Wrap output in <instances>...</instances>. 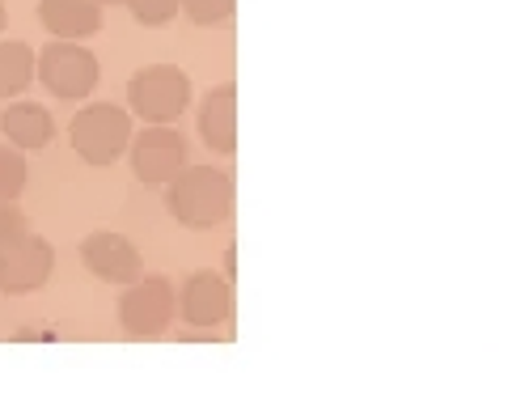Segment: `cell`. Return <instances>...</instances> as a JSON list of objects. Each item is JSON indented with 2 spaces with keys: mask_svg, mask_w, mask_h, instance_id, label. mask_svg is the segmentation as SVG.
<instances>
[{
  "mask_svg": "<svg viewBox=\"0 0 512 394\" xmlns=\"http://www.w3.org/2000/svg\"><path fill=\"white\" fill-rule=\"evenodd\" d=\"M166 204L178 225L187 229H216L233 217V178L216 166H187L166 183Z\"/></svg>",
  "mask_w": 512,
  "mask_h": 394,
  "instance_id": "1",
  "label": "cell"
},
{
  "mask_svg": "<svg viewBox=\"0 0 512 394\" xmlns=\"http://www.w3.org/2000/svg\"><path fill=\"white\" fill-rule=\"evenodd\" d=\"M68 140L85 166H115L132 149V111L115 102H89L85 111L72 115Z\"/></svg>",
  "mask_w": 512,
  "mask_h": 394,
  "instance_id": "2",
  "label": "cell"
},
{
  "mask_svg": "<svg viewBox=\"0 0 512 394\" xmlns=\"http://www.w3.org/2000/svg\"><path fill=\"white\" fill-rule=\"evenodd\" d=\"M191 106V77L178 64H149L127 81V111L144 123H174Z\"/></svg>",
  "mask_w": 512,
  "mask_h": 394,
  "instance_id": "3",
  "label": "cell"
},
{
  "mask_svg": "<svg viewBox=\"0 0 512 394\" xmlns=\"http://www.w3.org/2000/svg\"><path fill=\"white\" fill-rule=\"evenodd\" d=\"M178 314V293L166 276H140L123 284L119 297V327L132 339H161Z\"/></svg>",
  "mask_w": 512,
  "mask_h": 394,
  "instance_id": "4",
  "label": "cell"
},
{
  "mask_svg": "<svg viewBox=\"0 0 512 394\" xmlns=\"http://www.w3.org/2000/svg\"><path fill=\"white\" fill-rule=\"evenodd\" d=\"M39 81L51 98L60 102H81L98 89L102 81V68H98V56L81 43H68V39H56L39 51Z\"/></svg>",
  "mask_w": 512,
  "mask_h": 394,
  "instance_id": "5",
  "label": "cell"
},
{
  "mask_svg": "<svg viewBox=\"0 0 512 394\" xmlns=\"http://www.w3.org/2000/svg\"><path fill=\"white\" fill-rule=\"evenodd\" d=\"M127 157H132V174L140 183L157 187L187 170V140H182L170 123H149L140 136H132Z\"/></svg>",
  "mask_w": 512,
  "mask_h": 394,
  "instance_id": "6",
  "label": "cell"
},
{
  "mask_svg": "<svg viewBox=\"0 0 512 394\" xmlns=\"http://www.w3.org/2000/svg\"><path fill=\"white\" fill-rule=\"evenodd\" d=\"M56 272V250L47 238L26 234L13 246H0V293L5 297H26L39 293Z\"/></svg>",
  "mask_w": 512,
  "mask_h": 394,
  "instance_id": "7",
  "label": "cell"
},
{
  "mask_svg": "<svg viewBox=\"0 0 512 394\" xmlns=\"http://www.w3.org/2000/svg\"><path fill=\"white\" fill-rule=\"evenodd\" d=\"M233 314V289L221 272H191L178 293V318L187 327L212 331Z\"/></svg>",
  "mask_w": 512,
  "mask_h": 394,
  "instance_id": "8",
  "label": "cell"
},
{
  "mask_svg": "<svg viewBox=\"0 0 512 394\" xmlns=\"http://www.w3.org/2000/svg\"><path fill=\"white\" fill-rule=\"evenodd\" d=\"M81 263L106 284H132L144 272L140 250L123 234H111V229H98V234H89L81 242Z\"/></svg>",
  "mask_w": 512,
  "mask_h": 394,
  "instance_id": "9",
  "label": "cell"
},
{
  "mask_svg": "<svg viewBox=\"0 0 512 394\" xmlns=\"http://www.w3.org/2000/svg\"><path fill=\"white\" fill-rule=\"evenodd\" d=\"M199 140L212 153H225V157L237 153V89L233 85H216L199 102Z\"/></svg>",
  "mask_w": 512,
  "mask_h": 394,
  "instance_id": "10",
  "label": "cell"
},
{
  "mask_svg": "<svg viewBox=\"0 0 512 394\" xmlns=\"http://www.w3.org/2000/svg\"><path fill=\"white\" fill-rule=\"evenodd\" d=\"M39 22L51 39L81 43L102 30V5L94 0H39Z\"/></svg>",
  "mask_w": 512,
  "mask_h": 394,
  "instance_id": "11",
  "label": "cell"
},
{
  "mask_svg": "<svg viewBox=\"0 0 512 394\" xmlns=\"http://www.w3.org/2000/svg\"><path fill=\"white\" fill-rule=\"evenodd\" d=\"M0 132H5L9 145L17 149H47L51 136H56V119L43 102H9L5 111H0Z\"/></svg>",
  "mask_w": 512,
  "mask_h": 394,
  "instance_id": "12",
  "label": "cell"
},
{
  "mask_svg": "<svg viewBox=\"0 0 512 394\" xmlns=\"http://www.w3.org/2000/svg\"><path fill=\"white\" fill-rule=\"evenodd\" d=\"M34 77H39V56L30 43H0V102L26 94Z\"/></svg>",
  "mask_w": 512,
  "mask_h": 394,
  "instance_id": "13",
  "label": "cell"
},
{
  "mask_svg": "<svg viewBox=\"0 0 512 394\" xmlns=\"http://www.w3.org/2000/svg\"><path fill=\"white\" fill-rule=\"evenodd\" d=\"M26 157L17 145H0V200H17L26 191Z\"/></svg>",
  "mask_w": 512,
  "mask_h": 394,
  "instance_id": "14",
  "label": "cell"
},
{
  "mask_svg": "<svg viewBox=\"0 0 512 394\" xmlns=\"http://www.w3.org/2000/svg\"><path fill=\"white\" fill-rule=\"evenodd\" d=\"M233 9H237V0H182V13H187L195 26H225Z\"/></svg>",
  "mask_w": 512,
  "mask_h": 394,
  "instance_id": "15",
  "label": "cell"
},
{
  "mask_svg": "<svg viewBox=\"0 0 512 394\" xmlns=\"http://www.w3.org/2000/svg\"><path fill=\"white\" fill-rule=\"evenodd\" d=\"M127 9L140 26H166L174 22V13H182V0H127Z\"/></svg>",
  "mask_w": 512,
  "mask_h": 394,
  "instance_id": "16",
  "label": "cell"
},
{
  "mask_svg": "<svg viewBox=\"0 0 512 394\" xmlns=\"http://www.w3.org/2000/svg\"><path fill=\"white\" fill-rule=\"evenodd\" d=\"M30 225H26V212L17 208L13 200H0V246H13L17 238H26Z\"/></svg>",
  "mask_w": 512,
  "mask_h": 394,
  "instance_id": "17",
  "label": "cell"
},
{
  "mask_svg": "<svg viewBox=\"0 0 512 394\" xmlns=\"http://www.w3.org/2000/svg\"><path fill=\"white\" fill-rule=\"evenodd\" d=\"M5 17H9V13H5V0H0V30H5Z\"/></svg>",
  "mask_w": 512,
  "mask_h": 394,
  "instance_id": "18",
  "label": "cell"
},
{
  "mask_svg": "<svg viewBox=\"0 0 512 394\" xmlns=\"http://www.w3.org/2000/svg\"><path fill=\"white\" fill-rule=\"evenodd\" d=\"M94 5H127V0H94Z\"/></svg>",
  "mask_w": 512,
  "mask_h": 394,
  "instance_id": "19",
  "label": "cell"
}]
</instances>
